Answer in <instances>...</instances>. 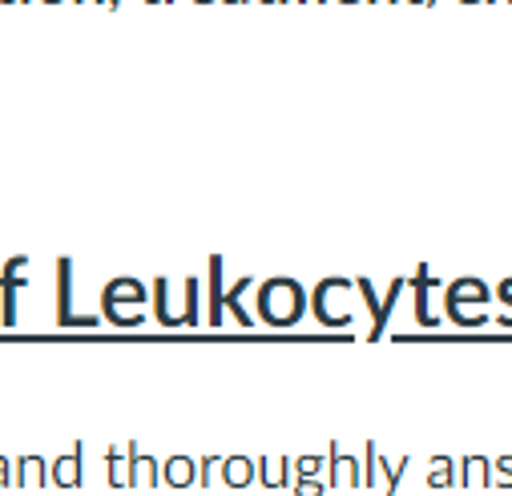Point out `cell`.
<instances>
[{
	"label": "cell",
	"mask_w": 512,
	"mask_h": 496,
	"mask_svg": "<svg viewBox=\"0 0 512 496\" xmlns=\"http://www.w3.org/2000/svg\"><path fill=\"white\" fill-rule=\"evenodd\" d=\"M299 307H303V295L295 283L287 279H275L267 291H263V315L271 323H295L299 319Z\"/></svg>",
	"instance_id": "1"
}]
</instances>
